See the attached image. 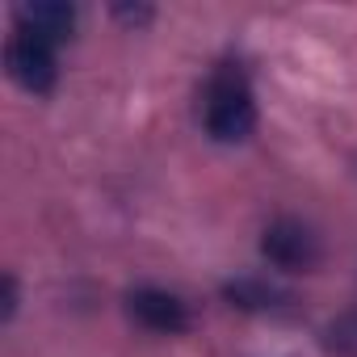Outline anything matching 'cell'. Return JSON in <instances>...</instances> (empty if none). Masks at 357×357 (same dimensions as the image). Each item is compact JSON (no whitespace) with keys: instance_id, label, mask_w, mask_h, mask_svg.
Returning <instances> with one entry per match:
<instances>
[{"instance_id":"1","label":"cell","mask_w":357,"mask_h":357,"mask_svg":"<svg viewBox=\"0 0 357 357\" xmlns=\"http://www.w3.org/2000/svg\"><path fill=\"white\" fill-rule=\"evenodd\" d=\"M206 130L219 143H244L257 130V97L248 76L236 63H223L211 84H206V105H202Z\"/></svg>"},{"instance_id":"2","label":"cell","mask_w":357,"mask_h":357,"mask_svg":"<svg viewBox=\"0 0 357 357\" xmlns=\"http://www.w3.org/2000/svg\"><path fill=\"white\" fill-rule=\"evenodd\" d=\"M261 252H265V261L278 265L282 273H311V269L319 265V257H324V244H319V236H315L303 219L282 215V219H273V223L265 227Z\"/></svg>"},{"instance_id":"3","label":"cell","mask_w":357,"mask_h":357,"mask_svg":"<svg viewBox=\"0 0 357 357\" xmlns=\"http://www.w3.org/2000/svg\"><path fill=\"white\" fill-rule=\"evenodd\" d=\"M5 63H9V76H13L26 93H34V97H47V93L55 89V80H59L55 47L43 43V38H34V34H26V30H17V34L9 38Z\"/></svg>"},{"instance_id":"4","label":"cell","mask_w":357,"mask_h":357,"mask_svg":"<svg viewBox=\"0 0 357 357\" xmlns=\"http://www.w3.org/2000/svg\"><path fill=\"white\" fill-rule=\"evenodd\" d=\"M126 311L135 315V324H143L147 332H160V336H181L190 328V307L160 290V286H139L126 294Z\"/></svg>"},{"instance_id":"5","label":"cell","mask_w":357,"mask_h":357,"mask_svg":"<svg viewBox=\"0 0 357 357\" xmlns=\"http://www.w3.org/2000/svg\"><path fill=\"white\" fill-rule=\"evenodd\" d=\"M17 30L43 38L51 47H59L76 30V9L72 5H59V0H34V5H22L17 9Z\"/></svg>"},{"instance_id":"6","label":"cell","mask_w":357,"mask_h":357,"mask_svg":"<svg viewBox=\"0 0 357 357\" xmlns=\"http://www.w3.org/2000/svg\"><path fill=\"white\" fill-rule=\"evenodd\" d=\"M223 298L231 303V307H240V311H286L294 298H290V290H282V286H273V282H265V278H236V282H227L223 286Z\"/></svg>"},{"instance_id":"7","label":"cell","mask_w":357,"mask_h":357,"mask_svg":"<svg viewBox=\"0 0 357 357\" xmlns=\"http://www.w3.org/2000/svg\"><path fill=\"white\" fill-rule=\"evenodd\" d=\"M324 344L336 357H357V311H344L340 319H332L324 332Z\"/></svg>"},{"instance_id":"8","label":"cell","mask_w":357,"mask_h":357,"mask_svg":"<svg viewBox=\"0 0 357 357\" xmlns=\"http://www.w3.org/2000/svg\"><path fill=\"white\" fill-rule=\"evenodd\" d=\"M13 311H17V282L13 273H5V319H13Z\"/></svg>"},{"instance_id":"9","label":"cell","mask_w":357,"mask_h":357,"mask_svg":"<svg viewBox=\"0 0 357 357\" xmlns=\"http://www.w3.org/2000/svg\"><path fill=\"white\" fill-rule=\"evenodd\" d=\"M118 17H122V22H135V26H139V22H151V9H118Z\"/></svg>"}]
</instances>
